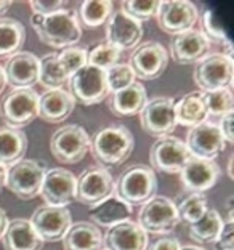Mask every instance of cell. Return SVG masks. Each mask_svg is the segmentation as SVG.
Wrapping results in <instances>:
<instances>
[{
	"label": "cell",
	"mask_w": 234,
	"mask_h": 250,
	"mask_svg": "<svg viewBox=\"0 0 234 250\" xmlns=\"http://www.w3.org/2000/svg\"><path fill=\"white\" fill-rule=\"evenodd\" d=\"M133 133L121 124L103 127L90 138V154L101 167L121 166L133 152Z\"/></svg>",
	"instance_id": "1"
},
{
	"label": "cell",
	"mask_w": 234,
	"mask_h": 250,
	"mask_svg": "<svg viewBox=\"0 0 234 250\" xmlns=\"http://www.w3.org/2000/svg\"><path fill=\"white\" fill-rule=\"evenodd\" d=\"M31 24L39 41L55 50L72 47L82 37V27L79 24L77 16L66 8L48 16L32 15Z\"/></svg>",
	"instance_id": "2"
},
{
	"label": "cell",
	"mask_w": 234,
	"mask_h": 250,
	"mask_svg": "<svg viewBox=\"0 0 234 250\" xmlns=\"http://www.w3.org/2000/svg\"><path fill=\"white\" fill-rule=\"evenodd\" d=\"M157 178L154 170L143 164H135L124 170L116 180V196L130 207L143 206L156 196Z\"/></svg>",
	"instance_id": "3"
},
{
	"label": "cell",
	"mask_w": 234,
	"mask_h": 250,
	"mask_svg": "<svg viewBox=\"0 0 234 250\" xmlns=\"http://www.w3.org/2000/svg\"><path fill=\"white\" fill-rule=\"evenodd\" d=\"M39 117V93L34 88H11L0 101L5 127L21 130Z\"/></svg>",
	"instance_id": "4"
},
{
	"label": "cell",
	"mask_w": 234,
	"mask_h": 250,
	"mask_svg": "<svg viewBox=\"0 0 234 250\" xmlns=\"http://www.w3.org/2000/svg\"><path fill=\"white\" fill-rule=\"evenodd\" d=\"M234 62L233 56L225 53H209L194 64L192 79L199 92H215L233 88Z\"/></svg>",
	"instance_id": "5"
},
{
	"label": "cell",
	"mask_w": 234,
	"mask_h": 250,
	"mask_svg": "<svg viewBox=\"0 0 234 250\" xmlns=\"http://www.w3.org/2000/svg\"><path fill=\"white\" fill-rule=\"evenodd\" d=\"M116 196V180L101 166H90L76 178V201L82 206L95 207Z\"/></svg>",
	"instance_id": "6"
},
{
	"label": "cell",
	"mask_w": 234,
	"mask_h": 250,
	"mask_svg": "<svg viewBox=\"0 0 234 250\" xmlns=\"http://www.w3.org/2000/svg\"><path fill=\"white\" fill-rule=\"evenodd\" d=\"M47 166L34 159H21L7 168L5 186L21 201H31L41 194Z\"/></svg>",
	"instance_id": "7"
},
{
	"label": "cell",
	"mask_w": 234,
	"mask_h": 250,
	"mask_svg": "<svg viewBox=\"0 0 234 250\" xmlns=\"http://www.w3.org/2000/svg\"><path fill=\"white\" fill-rule=\"evenodd\" d=\"M90 136L87 130L77 124H67L51 135L50 152L60 164L72 166L81 162L88 152Z\"/></svg>",
	"instance_id": "8"
},
{
	"label": "cell",
	"mask_w": 234,
	"mask_h": 250,
	"mask_svg": "<svg viewBox=\"0 0 234 250\" xmlns=\"http://www.w3.org/2000/svg\"><path fill=\"white\" fill-rule=\"evenodd\" d=\"M67 85H69L67 92L71 93L74 101L84 106L100 104L111 95L106 82V71L90 64H85L71 76Z\"/></svg>",
	"instance_id": "9"
},
{
	"label": "cell",
	"mask_w": 234,
	"mask_h": 250,
	"mask_svg": "<svg viewBox=\"0 0 234 250\" xmlns=\"http://www.w3.org/2000/svg\"><path fill=\"white\" fill-rule=\"evenodd\" d=\"M143 132L152 138H162L175 132V98L170 96H156L148 100L138 112Z\"/></svg>",
	"instance_id": "10"
},
{
	"label": "cell",
	"mask_w": 234,
	"mask_h": 250,
	"mask_svg": "<svg viewBox=\"0 0 234 250\" xmlns=\"http://www.w3.org/2000/svg\"><path fill=\"white\" fill-rule=\"evenodd\" d=\"M178 213L172 199L165 196H154L145 202L138 212V225L145 232L167 234L178 225Z\"/></svg>",
	"instance_id": "11"
},
{
	"label": "cell",
	"mask_w": 234,
	"mask_h": 250,
	"mask_svg": "<svg viewBox=\"0 0 234 250\" xmlns=\"http://www.w3.org/2000/svg\"><path fill=\"white\" fill-rule=\"evenodd\" d=\"M127 64L132 67L135 77L141 81H154L165 72L169 66V52L162 43L148 41L135 47Z\"/></svg>",
	"instance_id": "12"
},
{
	"label": "cell",
	"mask_w": 234,
	"mask_h": 250,
	"mask_svg": "<svg viewBox=\"0 0 234 250\" xmlns=\"http://www.w3.org/2000/svg\"><path fill=\"white\" fill-rule=\"evenodd\" d=\"M190 159L191 154L185 141L172 135L157 138L149 151L151 168L162 173H180Z\"/></svg>",
	"instance_id": "13"
},
{
	"label": "cell",
	"mask_w": 234,
	"mask_h": 250,
	"mask_svg": "<svg viewBox=\"0 0 234 250\" xmlns=\"http://www.w3.org/2000/svg\"><path fill=\"white\" fill-rule=\"evenodd\" d=\"M29 223L42 242H60L72 225L67 207L41 206L31 215Z\"/></svg>",
	"instance_id": "14"
},
{
	"label": "cell",
	"mask_w": 234,
	"mask_h": 250,
	"mask_svg": "<svg viewBox=\"0 0 234 250\" xmlns=\"http://www.w3.org/2000/svg\"><path fill=\"white\" fill-rule=\"evenodd\" d=\"M156 20L165 34L176 36L194 29V24L199 21V11L190 0H167L159 5Z\"/></svg>",
	"instance_id": "15"
},
{
	"label": "cell",
	"mask_w": 234,
	"mask_h": 250,
	"mask_svg": "<svg viewBox=\"0 0 234 250\" xmlns=\"http://www.w3.org/2000/svg\"><path fill=\"white\" fill-rule=\"evenodd\" d=\"M185 145L191 157L205 159V161H215V157L226 149V141L213 121H204L190 128Z\"/></svg>",
	"instance_id": "16"
},
{
	"label": "cell",
	"mask_w": 234,
	"mask_h": 250,
	"mask_svg": "<svg viewBox=\"0 0 234 250\" xmlns=\"http://www.w3.org/2000/svg\"><path fill=\"white\" fill-rule=\"evenodd\" d=\"M39 196L45 206H69L72 201H76V175L61 167L47 170Z\"/></svg>",
	"instance_id": "17"
},
{
	"label": "cell",
	"mask_w": 234,
	"mask_h": 250,
	"mask_svg": "<svg viewBox=\"0 0 234 250\" xmlns=\"http://www.w3.org/2000/svg\"><path fill=\"white\" fill-rule=\"evenodd\" d=\"M218 164L197 157H191L180 172V183L190 194H204L218 183Z\"/></svg>",
	"instance_id": "18"
},
{
	"label": "cell",
	"mask_w": 234,
	"mask_h": 250,
	"mask_svg": "<svg viewBox=\"0 0 234 250\" xmlns=\"http://www.w3.org/2000/svg\"><path fill=\"white\" fill-rule=\"evenodd\" d=\"M212 43L204 36L202 31L190 29L186 32L176 34L170 39V56L178 64H196L204 56L209 55ZM167 50V52H169Z\"/></svg>",
	"instance_id": "19"
},
{
	"label": "cell",
	"mask_w": 234,
	"mask_h": 250,
	"mask_svg": "<svg viewBox=\"0 0 234 250\" xmlns=\"http://www.w3.org/2000/svg\"><path fill=\"white\" fill-rule=\"evenodd\" d=\"M143 37V26L128 18L122 11H112L106 21V42L122 50H133L138 47Z\"/></svg>",
	"instance_id": "20"
},
{
	"label": "cell",
	"mask_w": 234,
	"mask_h": 250,
	"mask_svg": "<svg viewBox=\"0 0 234 250\" xmlns=\"http://www.w3.org/2000/svg\"><path fill=\"white\" fill-rule=\"evenodd\" d=\"M7 85L11 88H32L39 82V58L29 52H20L3 64Z\"/></svg>",
	"instance_id": "21"
},
{
	"label": "cell",
	"mask_w": 234,
	"mask_h": 250,
	"mask_svg": "<svg viewBox=\"0 0 234 250\" xmlns=\"http://www.w3.org/2000/svg\"><path fill=\"white\" fill-rule=\"evenodd\" d=\"M148 244V232L132 220L106 229V236H103V247L106 250H146Z\"/></svg>",
	"instance_id": "22"
},
{
	"label": "cell",
	"mask_w": 234,
	"mask_h": 250,
	"mask_svg": "<svg viewBox=\"0 0 234 250\" xmlns=\"http://www.w3.org/2000/svg\"><path fill=\"white\" fill-rule=\"evenodd\" d=\"M76 101L66 88L47 90L39 96V117L48 124H61L72 114Z\"/></svg>",
	"instance_id": "23"
},
{
	"label": "cell",
	"mask_w": 234,
	"mask_h": 250,
	"mask_svg": "<svg viewBox=\"0 0 234 250\" xmlns=\"http://www.w3.org/2000/svg\"><path fill=\"white\" fill-rule=\"evenodd\" d=\"M146 101H148L146 88L140 82H135L132 85H128V87L119 90V92H114L106 98L109 111L114 116L119 117H128L138 114Z\"/></svg>",
	"instance_id": "24"
},
{
	"label": "cell",
	"mask_w": 234,
	"mask_h": 250,
	"mask_svg": "<svg viewBox=\"0 0 234 250\" xmlns=\"http://www.w3.org/2000/svg\"><path fill=\"white\" fill-rule=\"evenodd\" d=\"M3 250H42L43 242L32 229L29 220L16 218L8 221L2 236Z\"/></svg>",
	"instance_id": "25"
},
{
	"label": "cell",
	"mask_w": 234,
	"mask_h": 250,
	"mask_svg": "<svg viewBox=\"0 0 234 250\" xmlns=\"http://www.w3.org/2000/svg\"><path fill=\"white\" fill-rule=\"evenodd\" d=\"M90 223H93L98 228L109 229L112 226H116L122 221H127L132 217V207L128 204L121 201L117 196H112L106 199L105 202L98 204L90 208Z\"/></svg>",
	"instance_id": "26"
},
{
	"label": "cell",
	"mask_w": 234,
	"mask_h": 250,
	"mask_svg": "<svg viewBox=\"0 0 234 250\" xmlns=\"http://www.w3.org/2000/svg\"><path fill=\"white\" fill-rule=\"evenodd\" d=\"M64 250H101L103 234L98 226L90 221H79L71 225V228L63 237Z\"/></svg>",
	"instance_id": "27"
},
{
	"label": "cell",
	"mask_w": 234,
	"mask_h": 250,
	"mask_svg": "<svg viewBox=\"0 0 234 250\" xmlns=\"http://www.w3.org/2000/svg\"><path fill=\"white\" fill-rule=\"evenodd\" d=\"M175 119L176 125L180 124L190 128L207 121V109H205L202 93L199 90L186 93L180 100H175Z\"/></svg>",
	"instance_id": "28"
},
{
	"label": "cell",
	"mask_w": 234,
	"mask_h": 250,
	"mask_svg": "<svg viewBox=\"0 0 234 250\" xmlns=\"http://www.w3.org/2000/svg\"><path fill=\"white\" fill-rule=\"evenodd\" d=\"M27 149V136L22 130L0 127V166L11 167L21 161Z\"/></svg>",
	"instance_id": "29"
},
{
	"label": "cell",
	"mask_w": 234,
	"mask_h": 250,
	"mask_svg": "<svg viewBox=\"0 0 234 250\" xmlns=\"http://www.w3.org/2000/svg\"><path fill=\"white\" fill-rule=\"evenodd\" d=\"M26 42V29L18 20L0 18V60L20 53Z\"/></svg>",
	"instance_id": "30"
},
{
	"label": "cell",
	"mask_w": 234,
	"mask_h": 250,
	"mask_svg": "<svg viewBox=\"0 0 234 250\" xmlns=\"http://www.w3.org/2000/svg\"><path fill=\"white\" fill-rule=\"evenodd\" d=\"M69 82V77L61 67L58 61V53H48L42 60H39V82L47 90L64 88V85Z\"/></svg>",
	"instance_id": "31"
},
{
	"label": "cell",
	"mask_w": 234,
	"mask_h": 250,
	"mask_svg": "<svg viewBox=\"0 0 234 250\" xmlns=\"http://www.w3.org/2000/svg\"><path fill=\"white\" fill-rule=\"evenodd\" d=\"M225 225L223 217L213 208H209L204 217L190 225V237L196 244H213Z\"/></svg>",
	"instance_id": "32"
},
{
	"label": "cell",
	"mask_w": 234,
	"mask_h": 250,
	"mask_svg": "<svg viewBox=\"0 0 234 250\" xmlns=\"http://www.w3.org/2000/svg\"><path fill=\"white\" fill-rule=\"evenodd\" d=\"M114 3L109 0L105 2H93V0H85L81 3L77 10V21L81 27H87V29H96L101 24L109 20L112 15Z\"/></svg>",
	"instance_id": "33"
},
{
	"label": "cell",
	"mask_w": 234,
	"mask_h": 250,
	"mask_svg": "<svg viewBox=\"0 0 234 250\" xmlns=\"http://www.w3.org/2000/svg\"><path fill=\"white\" fill-rule=\"evenodd\" d=\"M202 100L207 109V119L209 117H223L226 114L234 112V96L231 88H221L215 92H201Z\"/></svg>",
	"instance_id": "34"
},
{
	"label": "cell",
	"mask_w": 234,
	"mask_h": 250,
	"mask_svg": "<svg viewBox=\"0 0 234 250\" xmlns=\"http://www.w3.org/2000/svg\"><path fill=\"white\" fill-rule=\"evenodd\" d=\"M209 210V202L204 194H190L176 206L178 221L186 223L188 226L201 220Z\"/></svg>",
	"instance_id": "35"
},
{
	"label": "cell",
	"mask_w": 234,
	"mask_h": 250,
	"mask_svg": "<svg viewBox=\"0 0 234 250\" xmlns=\"http://www.w3.org/2000/svg\"><path fill=\"white\" fill-rule=\"evenodd\" d=\"M122 52L116 47H112L111 43L103 42L95 45L92 50L87 52V64L98 67L101 71L111 69L112 66H116L121 62Z\"/></svg>",
	"instance_id": "36"
},
{
	"label": "cell",
	"mask_w": 234,
	"mask_h": 250,
	"mask_svg": "<svg viewBox=\"0 0 234 250\" xmlns=\"http://www.w3.org/2000/svg\"><path fill=\"white\" fill-rule=\"evenodd\" d=\"M58 53V61L61 67L64 69L67 74V77L71 79L81 67L87 64V48L85 47H77V45H72V47H67L64 50H60Z\"/></svg>",
	"instance_id": "37"
},
{
	"label": "cell",
	"mask_w": 234,
	"mask_h": 250,
	"mask_svg": "<svg viewBox=\"0 0 234 250\" xmlns=\"http://www.w3.org/2000/svg\"><path fill=\"white\" fill-rule=\"evenodd\" d=\"M135 74L132 71L127 62H119V64L112 66L111 69L106 71V82H107V88H109V93L119 92L128 85L135 83Z\"/></svg>",
	"instance_id": "38"
},
{
	"label": "cell",
	"mask_w": 234,
	"mask_h": 250,
	"mask_svg": "<svg viewBox=\"0 0 234 250\" xmlns=\"http://www.w3.org/2000/svg\"><path fill=\"white\" fill-rule=\"evenodd\" d=\"M161 2H136V0H128V2H122V13L127 15L128 18H132L136 22H145L154 18L159 10Z\"/></svg>",
	"instance_id": "39"
},
{
	"label": "cell",
	"mask_w": 234,
	"mask_h": 250,
	"mask_svg": "<svg viewBox=\"0 0 234 250\" xmlns=\"http://www.w3.org/2000/svg\"><path fill=\"white\" fill-rule=\"evenodd\" d=\"M202 34L209 39V42H216L220 45H226V48H231V43L228 41L226 34L223 31L221 24H218V20L213 15L212 10L204 11L202 16Z\"/></svg>",
	"instance_id": "40"
},
{
	"label": "cell",
	"mask_w": 234,
	"mask_h": 250,
	"mask_svg": "<svg viewBox=\"0 0 234 250\" xmlns=\"http://www.w3.org/2000/svg\"><path fill=\"white\" fill-rule=\"evenodd\" d=\"M29 7L32 8V15L48 16L60 10H64V7H67V2H61V0H31Z\"/></svg>",
	"instance_id": "41"
},
{
	"label": "cell",
	"mask_w": 234,
	"mask_h": 250,
	"mask_svg": "<svg viewBox=\"0 0 234 250\" xmlns=\"http://www.w3.org/2000/svg\"><path fill=\"white\" fill-rule=\"evenodd\" d=\"M215 250H234V221L233 217H228L221 228L218 237L213 241Z\"/></svg>",
	"instance_id": "42"
},
{
	"label": "cell",
	"mask_w": 234,
	"mask_h": 250,
	"mask_svg": "<svg viewBox=\"0 0 234 250\" xmlns=\"http://www.w3.org/2000/svg\"><path fill=\"white\" fill-rule=\"evenodd\" d=\"M181 244L180 241L173 236H162L159 239L152 241L151 244H148L146 250H180Z\"/></svg>",
	"instance_id": "43"
},
{
	"label": "cell",
	"mask_w": 234,
	"mask_h": 250,
	"mask_svg": "<svg viewBox=\"0 0 234 250\" xmlns=\"http://www.w3.org/2000/svg\"><path fill=\"white\" fill-rule=\"evenodd\" d=\"M218 125L221 135H223V138L226 141V145H233L234 143V135H233V114H226L223 117L218 119Z\"/></svg>",
	"instance_id": "44"
},
{
	"label": "cell",
	"mask_w": 234,
	"mask_h": 250,
	"mask_svg": "<svg viewBox=\"0 0 234 250\" xmlns=\"http://www.w3.org/2000/svg\"><path fill=\"white\" fill-rule=\"evenodd\" d=\"M7 225H8V218H7V212L3 208H0V239H2L5 229H7Z\"/></svg>",
	"instance_id": "45"
},
{
	"label": "cell",
	"mask_w": 234,
	"mask_h": 250,
	"mask_svg": "<svg viewBox=\"0 0 234 250\" xmlns=\"http://www.w3.org/2000/svg\"><path fill=\"white\" fill-rule=\"evenodd\" d=\"M10 7H11L10 0H0V18H3V15L10 10Z\"/></svg>",
	"instance_id": "46"
},
{
	"label": "cell",
	"mask_w": 234,
	"mask_h": 250,
	"mask_svg": "<svg viewBox=\"0 0 234 250\" xmlns=\"http://www.w3.org/2000/svg\"><path fill=\"white\" fill-rule=\"evenodd\" d=\"M5 181H7V167L0 166V192L5 188Z\"/></svg>",
	"instance_id": "47"
},
{
	"label": "cell",
	"mask_w": 234,
	"mask_h": 250,
	"mask_svg": "<svg viewBox=\"0 0 234 250\" xmlns=\"http://www.w3.org/2000/svg\"><path fill=\"white\" fill-rule=\"evenodd\" d=\"M5 87H7V79H5V74H3V69L2 66H0V95L3 93Z\"/></svg>",
	"instance_id": "48"
},
{
	"label": "cell",
	"mask_w": 234,
	"mask_h": 250,
	"mask_svg": "<svg viewBox=\"0 0 234 250\" xmlns=\"http://www.w3.org/2000/svg\"><path fill=\"white\" fill-rule=\"evenodd\" d=\"M180 250H205V249L199 247V246H181Z\"/></svg>",
	"instance_id": "49"
},
{
	"label": "cell",
	"mask_w": 234,
	"mask_h": 250,
	"mask_svg": "<svg viewBox=\"0 0 234 250\" xmlns=\"http://www.w3.org/2000/svg\"><path fill=\"white\" fill-rule=\"evenodd\" d=\"M233 157H230V161H228V175H230V180H233Z\"/></svg>",
	"instance_id": "50"
},
{
	"label": "cell",
	"mask_w": 234,
	"mask_h": 250,
	"mask_svg": "<svg viewBox=\"0 0 234 250\" xmlns=\"http://www.w3.org/2000/svg\"><path fill=\"white\" fill-rule=\"evenodd\" d=\"M101 250H106V249H101Z\"/></svg>",
	"instance_id": "51"
}]
</instances>
